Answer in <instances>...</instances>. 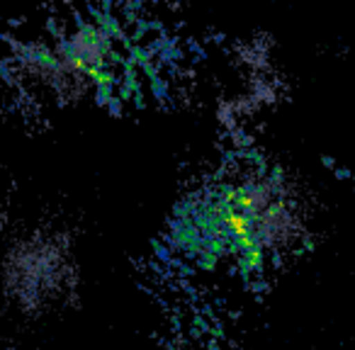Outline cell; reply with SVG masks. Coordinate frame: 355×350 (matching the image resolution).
Returning <instances> with one entry per match:
<instances>
[{
    "label": "cell",
    "instance_id": "1",
    "mask_svg": "<svg viewBox=\"0 0 355 350\" xmlns=\"http://www.w3.org/2000/svg\"><path fill=\"white\" fill-rule=\"evenodd\" d=\"M61 282V258L44 238H25L3 261V287L20 309L35 311L56 295Z\"/></svg>",
    "mask_w": 355,
    "mask_h": 350
}]
</instances>
